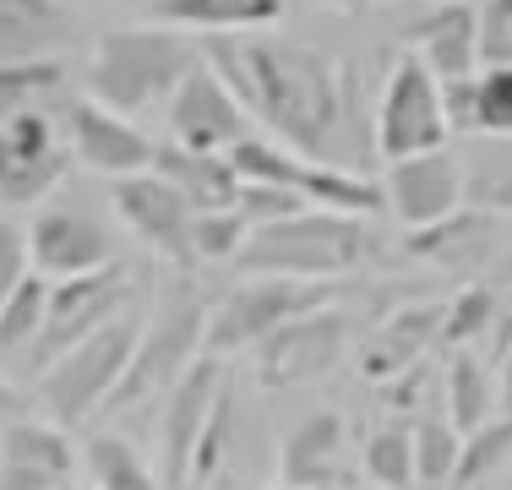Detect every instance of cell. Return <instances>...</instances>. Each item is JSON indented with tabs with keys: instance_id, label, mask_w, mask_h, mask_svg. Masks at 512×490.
<instances>
[{
	"instance_id": "obj_45",
	"label": "cell",
	"mask_w": 512,
	"mask_h": 490,
	"mask_svg": "<svg viewBox=\"0 0 512 490\" xmlns=\"http://www.w3.org/2000/svg\"><path fill=\"white\" fill-rule=\"evenodd\" d=\"M17 414H22V398H17V392H11L6 382H0V425H11Z\"/></svg>"
},
{
	"instance_id": "obj_41",
	"label": "cell",
	"mask_w": 512,
	"mask_h": 490,
	"mask_svg": "<svg viewBox=\"0 0 512 490\" xmlns=\"http://www.w3.org/2000/svg\"><path fill=\"white\" fill-rule=\"evenodd\" d=\"M28 273H33V262H28V229L11 224V218H0V300H6V294L17 289Z\"/></svg>"
},
{
	"instance_id": "obj_6",
	"label": "cell",
	"mask_w": 512,
	"mask_h": 490,
	"mask_svg": "<svg viewBox=\"0 0 512 490\" xmlns=\"http://www.w3.org/2000/svg\"><path fill=\"white\" fill-rule=\"evenodd\" d=\"M229 164L240 169V180H267V186L295 191L306 207L322 213H349V218H371L387 207L382 180L360 175L344 164H322V158H300L289 147H278L273 137H246L229 147Z\"/></svg>"
},
{
	"instance_id": "obj_25",
	"label": "cell",
	"mask_w": 512,
	"mask_h": 490,
	"mask_svg": "<svg viewBox=\"0 0 512 490\" xmlns=\"http://www.w3.org/2000/svg\"><path fill=\"white\" fill-rule=\"evenodd\" d=\"M66 33V0H0V60H50Z\"/></svg>"
},
{
	"instance_id": "obj_16",
	"label": "cell",
	"mask_w": 512,
	"mask_h": 490,
	"mask_svg": "<svg viewBox=\"0 0 512 490\" xmlns=\"http://www.w3.org/2000/svg\"><path fill=\"white\" fill-rule=\"evenodd\" d=\"M463 186H469L463 158L447 153V147H436V153L387 164L382 196H387V207H393V218L404 229H425V224H436V218L458 213V207H463Z\"/></svg>"
},
{
	"instance_id": "obj_30",
	"label": "cell",
	"mask_w": 512,
	"mask_h": 490,
	"mask_svg": "<svg viewBox=\"0 0 512 490\" xmlns=\"http://www.w3.org/2000/svg\"><path fill=\"white\" fill-rule=\"evenodd\" d=\"M360 474L376 490H414V431L409 425H382L365 441Z\"/></svg>"
},
{
	"instance_id": "obj_3",
	"label": "cell",
	"mask_w": 512,
	"mask_h": 490,
	"mask_svg": "<svg viewBox=\"0 0 512 490\" xmlns=\"http://www.w3.org/2000/svg\"><path fill=\"white\" fill-rule=\"evenodd\" d=\"M202 60L197 39L175 28H109L88 55V98H99L115 115H142L153 104H169L191 66Z\"/></svg>"
},
{
	"instance_id": "obj_15",
	"label": "cell",
	"mask_w": 512,
	"mask_h": 490,
	"mask_svg": "<svg viewBox=\"0 0 512 490\" xmlns=\"http://www.w3.org/2000/svg\"><path fill=\"white\" fill-rule=\"evenodd\" d=\"M224 360L218 354H202L175 387L164 392V414H158V480L164 485H186L191 480V452L202 441V425L213 414L218 392H224Z\"/></svg>"
},
{
	"instance_id": "obj_11",
	"label": "cell",
	"mask_w": 512,
	"mask_h": 490,
	"mask_svg": "<svg viewBox=\"0 0 512 490\" xmlns=\"http://www.w3.org/2000/svg\"><path fill=\"white\" fill-rule=\"evenodd\" d=\"M344 343H349V316L338 305H322V311H306L300 322L278 327L267 343L251 349V376L267 392H284V387H306L316 376H327L338 360H344Z\"/></svg>"
},
{
	"instance_id": "obj_2",
	"label": "cell",
	"mask_w": 512,
	"mask_h": 490,
	"mask_svg": "<svg viewBox=\"0 0 512 490\" xmlns=\"http://www.w3.org/2000/svg\"><path fill=\"white\" fill-rule=\"evenodd\" d=\"M376 240L365 218L349 213H295L278 224H256L229 267L246 278H300V284H338L371 262Z\"/></svg>"
},
{
	"instance_id": "obj_29",
	"label": "cell",
	"mask_w": 512,
	"mask_h": 490,
	"mask_svg": "<svg viewBox=\"0 0 512 490\" xmlns=\"http://www.w3.org/2000/svg\"><path fill=\"white\" fill-rule=\"evenodd\" d=\"M507 463H512V414H491V420H485L480 431L463 436L453 490H474V485H485L491 474H502Z\"/></svg>"
},
{
	"instance_id": "obj_8",
	"label": "cell",
	"mask_w": 512,
	"mask_h": 490,
	"mask_svg": "<svg viewBox=\"0 0 512 490\" xmlns=\"http://www.w3.org/2000/svg\"><path fill=\"white\" fill-rule=\"evenodd\" d=\"M447 109H442V82L425 71V60L404 49L387 71V88H382V104H376V153L387 164L398 158H420V153H436L447 147Z\"/></svg>"
},
{
	"instance_id": "obj_7",
	"label": "cell",
	"mask_w": 512,
	"mask_h": 490,
	"mask_svg": "<svg viewBox=\"0 0 512 490\" xmlns=\"http://www.w3.org/2000/svg\"><path fill=\"white\" fill-rule=\"evenodd\" d=\"M338 300V284H300V278H240L218 305H207V354H246L256 343H267L278 327L300 322L306 311Z\"/></svg>"
},
{
	"instance_id": "obj_5",
	"label": "cell",
	"mask_w": 512,
	"mask_h": 490,
	"mask_svg": "<svg viewBox=\"0 0 512 490\" xmlns=\"http://www.w3.org/2000/svg\"><path fill=\"white\" fill-rule=\"evenodd\" d=\"M142 338V316H115L109 327H99L93 338H82L77 349H66L60 360H50L39 371V403L55 425H82L104 409V398L115 392V382L126 376L131 349Z\"/></svg>"
},
{
	"instance_id": "obj_34",
	"label": "cell",
	"mask_w": 512,
	"mask_h": 490,
	"mask_svg": "<svg viewBox=\"0 0 512 490\" xmlns=\"http://www.w3.org/2000/svg\"><path fill=\"white\" fill-rule=\"evenodd\" d=\"M229 447H235V387L224 382L213 414H207V425H202L197 452H191V480L186 485H213L218 474H224V463H229Z\"/></svg>"
},
{
	"instance_id": "obj_18",
	"label": "cell",
	"mask_w": 512,
	"mask_h": 490,
	"mask_svg": "<svg viewBox=\"0 0 512 490\" xmlns=\"http://www.w3.org/2000/svg\"><path fill=\"white\" fill-rule=\"evenodd\" d=\"M77 474V447L66 425L55 420H28L17 414L0 425V490H60Z\"/></svg>"
},
{
	"instance_id": "obj_44",
	"label": "cell",
	"mask_w": 512,
	"mask_h": 490,
	"mask_svg": "<svg viewBox=\"0 0 512 490\" xmlns=\"http://www.w3.org/2000/svg\"><path fill=\"white\" fill-rule=\"evenodd\" d=\"M496 403H502V414H512V349L496 360Z\"/></svg>"
},
{
	"instance_id": "obj_21",
	"label": "cell",
	"mask_w": 512,
	"mask_h": 490,
	"mask_svg": "<svg viewBox=\"0 0 512 490\" xmlns=\"http://www.w3.org/2000/svg\"><path fill=\"white\" fill-rule=\"evenodd\" d=\"M442 338V300H420L393 311L382 327L371 333V343H360V376L365 382H387V376L409 371V365L425 360V349H436Z\"/></svg>"
},
{
	"instance_id": "obj_9",
	"label": "cell",
	"mask_w": 512,
	"mask_h": 490,
	"mask_svg": "<svg viewBox=\"0 0 512 490\" xmlns=\"http://www.w3.org/2000/svg\"><path fill=\"white\" fill-rule=\"evenodd\" d=\"M126 300H131V278H126L120 262L50 284L44 333H39V343H33V371H44V365L60 360L66 349H77L82 338H93L99 327L115 322V316H126Z\"/></svg>"
},
{
	"instance_id": "obj_26",
	"label": "cell",
	"mask_w": 512,
	"mask_h": 490,
	"mask_svg": "<svg viewBox=\"0 0 512 490\" xmlns=\"http://www.w3.org/2000/svg\"><path fill=\"white\" fill-rule=\"evenodd\" d=\"M82 463H88V485H93V490H164L158 469L142 458L137 447H131L126 436H115V431L88 436Z\"/></svg>"
},
{
	"instance_id": "obj_20",
	"label": "cell",
	"mask_w": 512,
	"mask_h": 490,
	"mask_svg": "<svg viewBox=\"0 0 512 490\" xmlns=\"http://www.w3.org/2000/svg\"><path fill=\"white\" fill-rule=\"evenodd\" d=\"M404 39L436 82L474 77V66H480V49H474V0H436L431 11H420L404 28Z\"/></svg>"
},
{
	"instance_id": "obj_47",
	"label": "cell",
	"mask_w": 512,
	"mask_h": 490,
	"mask_svg": "<svg viewBox=\"0 0 512 490\" xmlns=\"http://www.w3.org/2000/svg\"><path fill=\"white\" fill-rule=\"evenodd\" d=\"M60 490H93V485H77V480H71V485H60Z\"/></svg>"
},
{
	"instance_id": "obj_14",
	"label": "cell",
	"mask_w": 512,
	"mask_h": 490,
	"mask_svg": "<svg viewBox=\"0 0 512 490\" xmlns=\"http://www.w3.org/2000/svg\"><path fill=\"white\" fill-rule=\"evenodd\" d=\"M109 207H115L120 224L148 245L153 256H164V262H175V267H197V256H191V224H197V207L169 186V180H158L153 169L148 175L109 180Z\"/></svg>"
},
{
	"instance_id": "obj_13",
	"label": "cell",
	"mask_w": 512,
	"mask_h": 490,
	"mask_svg": "<svg viewBox=\"0 0 512 490\" xmlns=\"http://www.w3.org/2000/svg\"><path fill=\"white\" fill-rule=\"evenodd\" d=\"M60 131H66L71 164H82L88 175L104 180H126V175H148L158 142L142 126H131V115H115L99 98H71L66 115H60Z\"/></svg>"
},
{
	"instance_id": "obj_46",
	"label": "cell",
	"mask_w": 512,
	"mask_h": 490,
	"mask_svg": "<svg viewBox=\"0 0 512 490\" xmlns=\"http://www.w3.org/2000/svg\"><path fill=\"white\" fill-rule=\"evenodd\" d=\"M316 6H327V11H371V6H382V0H316Z\"/></svg>"
},
{
	"instance_id": "obj_37",
	"label": "cell",
	"mask_w": 512,
	"mask_h": 490,
	"mask_svg": "<svg viewBox=\"0 0 512 490\" xmlns=\"http://www.w3.org/2000/svg\"><path fill=\"white\" fill-rule=\"evenodd\" d=\"M246 235H251V224L240 213H197V224H191V256L197 262H235Z\"/></svg>"
},
{
	"instance_id": "obj_4",
	"label": "cell",
	"mask_w": 512,
	"mask_h": 490,
	"mask_svg": "<svg viewBox=\"0 0 512 490\" xmlns=\"http://www.w3.org/2000/svg\"><path fill=\"white\" fill-rule=\"evenodd\" d=\"M202 333H207V300L202 294L191 284L164 294L158 311L142 316V338H137V349H131V365L115 382V392L104 398L99 414H126V409H142L148 398H164V392L207 354Z\"/></svg>"
},
{
	"instance_id": "obj_28",
	"label": "cell",
	"mask_w": 512,
	"mask_h": 490,
	"mask_svg": "<svg viewBox=\"0 0 512 490\" xmlns=\"http://www.w3.org/2000/svg\"><path fill=\"white\" fill-rule=\"evenodd\" d=\"M491 333H496V289L491 284H469L453 300H442V338H436V349L458 354L469 343H491Z\"/></svg>"
},
{
	"instance_id": "obj_40",
	"label": "cell",
	"mask_w": 512,
	"mask_h": 490,
	"mask_svg": "<svg viewBox=\"0 0 512 490\" xmlns=\"http://www.w3.org/2000/svg\"><path fill=\"white\" fill-rule=\"evenodd\" d=\"M425 382H431V365H409V371L387 376V382H376V403H382L387 414H409L425 403Z\"/></svg>"
},
{
	"instance_id": "obj_17",
	"label": "cell",
	"mask_w": 512,
	"mask_h": 490,
	"mask_svg": "<svg viewBox=\"0 0 512 490\" xmlns=\"http://www.w3.org/2000/svg\"><path fill=\"white\" fill-rule=\"evenodd\" d=\"M28 262L33 273L60 284V278H77L115 262V235L99 218L77 213V207H50V213H39L28 224Z\"/></svg>"
},
{
	"instance_id": "obj_31",
	"label": "cell",
	"mask_w": 512,
	"mask_h": 490,
	"mask_svg": "<svg viewBox=\"0 0 512 490\" xmlns=\"http://www.w3.org/2000/svg\"><path fill=\"white\" fill-rule=\"evenodd\" d=\"M66 82V66L50 60H0V120L22 115V109H39L44 98L60 93Z\"/></svg>"
},
{
	"instance_id": "obj_12",
	"label": "cell",
	"mask_w": 512,
	"mask_h": 490,
	"mask_svg": "<svg viewBox=\"0 0 512 490\" xmlns=\"http://www.w3.org/2000/svg\"><path fill=\"white\" fill-rule=\"evenodd\" d=\"M164 126H169V142L197 147V153H229L235 142L256 137V120L246 115V104L224 88V77L207 60H197L180 77V88L169 93Z\"/></svg>"
},
{
	"instance_id": "obj_42",
	"label": "cell",
	"mask_w": 512,
	"mask_h": 490,
	"mask_svg": "<svg viewBox=\"0 0 512 490\" xmlns=\"http://www.w3.org/2000/svg\"><path fill=\"white\" fill-rule=\"evenodd\" d=\"M442 109L453 137H480V109H474V77L442 82Z\"/></svg>"
},
{
	"instance_id": "obj_43",
	"label": "cell",
	"mask_w": 512,
	"mask_h": 490,
	"mask_svg": "<svg viewBox=\"0 0 512 490\" xmlns=\"http://www.w3.org/2000/svg\"><path fill=\"white\" fill-rule=\"evenodd\" d=\"M491 349H496V360L512 349V278L496 289V333H491Z\"/></svg>"
},
{
	"instance_id": "obj_39",
	"label": "cell",
	"mask_w": 512,
	"mask_h": 490,
	"mask_svg": "<svg viewBox=\"0 0 512 490\" xmlns=\"http://www.w3.org/2000/svg\"><path fill=\"white\" fill-rule=\"evenodd\" d=\"M235 213L246 218V224H278V218H295V213H311L306 202H300L295 191H284V186H267V180H246L240 186V202H235Z\"/></svg>"
},
{
	"instance_id": "obj_22",
	"label": "cell",
	"mask_w": 512,
	"mask_h": 490,
	"mask_svg": "<svg viewBox=\"0 0 512 490\" xmlns=\"http://www.w3.org/2000/svg\"><path fill=\"white\" fill-rule=\"evenodd\" d=\"M153 175L169 180L197 213H235L240 186H246L240 169L229 164V153H197V147H180V142H158Z\"/></svg>"
},
{
	"instance_id": "obj_27",
	"label": "cell",
	"mask_w": 512,
	"mask_h": 490,
	"mask_svg": "<svg viewBox=\"0 0 512 490\" xmlns=\"http://www.w3.org/2000/svg\"><path fill=\"white\" fill-rule=\"evenodd\" d=\"M491 409H496V376L485 371L469 349H458L453 360H447V425H453L458 436H469L491 420Z\"/></svg>"
},
{
	"instance_id": "obj_23",
	"label": "cell",
	"mask_w": 512,
	"mask_h": 490,
	"mask_svg": "<svg viewBox=\"0 0 512 490\" xmlns=\"http://www.w3.org/2000/svg\"><path fill=\"white\" fill-rule=\"evenodd\" d=\"M496 235H502V218L496 213L458 207V213L436 218V224H425V229H409L404 251L420 256V262H436V267H474L496 251Z\"/></svg>"
},
{
	"instance_id": "obj_35",
	"label": "cell",
	"mask_w": 512,
	"mask_h": 490,
	"mask_svg": "<svg viewBox=\"0 0 512 490\" xmlns=\"http://www.w3.org/2000/svg\"><path fill=\"white\" fill-rule=\"evenodd\" d=\"M469 169V186H463V202L480 207V213H496V218H512V147L502 153H485L474 158Z\"/></svg>"
},
{
	"instance_id": "obj_33",
	"label": "cell",
	"mask_w": 512,
	"mask_h": 490,
	"mask_svg": "<svg viewBox=\"0 0 512 490\" xmlns=\"http://www.w3.org/2000/svg\"><path fill=\"white\" fill-rule=\"evenodd\" d=\"M463 436L447 420H420L414 425V490H453Z\"/></svg>"
},
{
	"instance_id": "obj_24",
	"label": "cell",
	"mask_w": 512,
	"mask_h": 490,
	"mask_svg": "<svg viewBox=\"0 0 512 490\" xmlns=\"http://www.w3.org/2000/svg\"><path fill=\"white\" fill-rule=\"evenodd\" d=\"M148 17L175 33H262L284 17V0H153Z\"/></svg>"
},
{
	"instance_id": "obj_38",
	"label": "cell",
	"mask_w": 512,
	"mask_h": 490,
	"mask_svg": "<svg viewBox=\"0 0 512 490\" xmlns=\"http://www.w3.org/2000/svg\"><path fill=\"white\" fill-rule=\"evenodd\" d=\"M474 49H480V71L512 66V0H480L474 6Z\"/></svg>"
},
{
	"instance_id": "obj_10",
	"label": "cell",
	"mask_w": 512,
	"mask_h": 490,
	"mask_svg": "<svg viewBox=\"0 0 512 490\" xmlns=\"http://www.w3.org/2000/svg\"><path fill=\"white\" fill-rule=\"evenodd\" d=\"M66 175H71V147L55 115L22 109V115L0 120V202L39 207Z\"/></svg>"
},
{
	"instance_id": "obj_1",
	"label": "cell",
	"mask_w": 512,
	"mask_h": 490,
	"mask_svg": "<svg viewBox=\"0 0 512 490\" xmlns=\"http://www.w3.org/2000/svg\"><path fill=\"white\" fill-rule=\"evenodd\" d=\"M197 49L278 147L300 158H322V164L338 158V142L355 120L349 66L338 55L300 39H273L267 28L207 33Z\"/></svg>"
},
{
	"instance_id": "obj_48",
	"label": "cell",
	"mask_w": 512,
	"mask_h": 490,
	"mask_svg": "<svg viewBox=\"0 0 512 490\" xmlns=\"http://www.w3.org/2000/svg\"><path fill=\"white\" fill-rule=\"evenodd\" d=\"M267 490H289V485H267Z\"/></svg>"
},
{
	"instance_id": "obj_32",
	"label": "cell",
	"mask_w": 512,
	"mask_h": 490,
	"mask_svg": "<svg viewBox=\"0 0 512 490\" xmlns=\"http://www.w3.org/2000/svg\"><path fill=\"white\" fill-rule=\"evenodd\" d=\"M44 311H50V278L28 273L0 300V349H33L44 333Z\"/></svg>"
},
{
	"instance_id": "obj_19",
	"label": "cell",
	"mask_w": 512,
	"mask_h": 490,
	"mask_svg": "<svg viewBox=\"0 0 512 490\" xmlns=\"http://www.w3.org/2000/svg\"><path fill=\"white\" fill-rule=\"evenodd\" d=\"M344 447L349 425L338 409H311L278 441V485L289 490H333L344 480Z\"/></svg>"
},
{
	"instance_id": "obj_36",
	"label": "cell",
	"mask_w": 512,
	"mask_h": 490,
	"mask_svg": "<svg viewBox=\"0 0 512 490\" xmlns=\"http://www.w3.org/2000/svg\"><path fill=\"white\" fill-rule=\"evenodd\" d=\"M474 109H480V137L512 142V66L474 71Z\"/></svg>"
}]
</instances>
